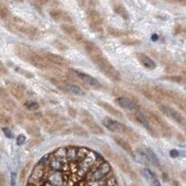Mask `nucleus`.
Instances as JSON below:
<instances>
[{
  "label": "nucleus",
  "mask_w": 186,
  "mask_h": 186,
  "mask_svg": "<svg viewBox=\"0 0 186 186\" xmlns=\"http://www.w3.org/2000/svg\"><path fill=\"white\" fill-rule=\"evenodd\" d=\"M91 60L93 61V63L94 65L97 66V67L101 70V72H103L110 80H112L114 81H121V75H120L119 72L114 67V66L107 60V59L103 54L100 55Z\"/></svg>",
  "instance_id": "1"
},
{
  "label": "nucleus",
  "mask_w": 186,
  "mask_h": 186,
  "mask_svg": "<svg viewBox=\"0 0 186 186\" xmlns=\"http://www.w3.org/2000/svg\"><path fill=\"white\" fill-rule=\"evenodd\" d=\"M102 124L110 131L115 132V133H120V134H123L125 135H127L129 139L133 140L134 142L138 141L139 136L133 131L132 129L127 127L126 125L113 120L112 118L110 117H105L102 120Z\"/></svg>",
  "instance_id": "2"
},
{
  "label": "nucleus",
  "mask_w": 186,
  "mask_h": 186,
  "mask_svg": "<svg viewBox=\"0 0 186 186\" xmlns=\"http://www.w3.org/2000/svg\"><path fill=\"white\" fill-rule=\"evenodd\" d=\"M87 21L89 25V28L93 32H101L102 31V18L101 14L94 9H89L87 11L86 14Z\"/></svg>",
  "instance_id": "3"
},
{
  "label": "nucleus",
  "mask_w": 186,
  "mask_h": 186,
  "mask_svg": "<svg viewBox=\"0 0 186 186\" xmlns=\"http://www.w3.org/2000/svg\"><path fill=\"white\" fill-rule=\"evenodd\" d=\"M110 170H111L110 165L107 163L102 162L100 164H98L95 168H93V170L90 171L88 177L89 181H92V182L101 181L104 179L107 176H108Z\"/></svg>",
  "instance_id": "4"
},
{
  "label": "nucleus",
  "mask_w": 186,
  "mask_h": 186,
  "mask_svg": "<svg viewBox=\"0 0 186 186\" xmlns=\"http://www.w3.org/2000/svg\"><path fill=\"white\" fill-rule=\"evenodd\" d=\"M70 72L72 74V75L75 76L77 79L81 81L82 83H85L86 85L91 87L92 88H94V89L101 88V83L95 78L89 75V74H87L83 72H81V71L75 70V69H70Z\"/></svg>",
  "instance_id": "5"
},
{
  "label": "nucleus",
  "mask_w": 186,
  "mask_h": 186,
  "mask_svg": "<svg viewBox=\"0 0 186 186\" xmlns=\"http://www.w3.org/2000/svg\"><path fill=\"white\" fill-rule=\"evenodd\" d=\"M81 122L87 126L88 128V129L95 134V135H101L103 134V129L94 122L93 116L88 112V111H85V110H82V112L81 113Z\"/></svg>",
  "instance_id": "6"
},
{
  "label": "nucleus",
  "mask_w": 186,
  "mask_h": 186,
  "mask_svg": "<svg viewBox=\"0 0 186 186\" xmlns=\"http://www.w3.org/2000/svg\"><path fill=\"white\" fill-rule=\"evenodd\" d=\"M134 117L136 120V122L141 124L143 128H145L148 132L150 133L152 136L154 137H157V130L150 125V122H148V119L147 118L146 115L144 113H142L141 110H135V112L134 114Z\"/></svg>",
  "instance_id": "7"
},
{
  "label": "nucleus",
  "mask_w": 186,
  "mask_h": 186,
  "mask_svg": "<svg viewBox=\"0 0 186 186\" xmlns=\"http://www.w3.org/2000/svg\"><path fill=\"white\" fill-rule=\"evenodd\" d=\"M159 109L161 110V112H163V115H165L169 118L174 120L177 123H180V124L184 123V117L183 116V115L180 112L176 111L175 108H173L168 105H161L159 107Z\"/></svg>",
  "instance_id": "8"
},
{
  "label": "nucleus",
  "mask_w": 186,
  "mask_h": 186,
  "mask_svg": "<svg viewBox=\"0 0 186 186\" xmlns=\"http://www.w3.org/2000/svg\"><path fill=\"white\" fill-rule=\"evenodd\" d=\"M61 30L66 35H68L70 38H72V40H74L79 43H82L85 41L83 34L81 33L75 26H73L70 24H62L61 25Z\"/></svg>",
  "instance_id": "9"
},
{
  "label": "nucleus",
  "mask_w": 186,
  "mask_h": 186,
  "mask_svg": "<svg viewBox=\"0 0 186 186\" xmlns=\"http://www.w3.org/2000/svg\"><path fill=\"white\" fill-rule=\"evenodd\" d=\"M28 62H30L31 65L39 69H48L51 66V64L45 59L43 55L36 53H32Z\"/></svg>",
  "instance_id": "10"
},
{
  "label": "nucleus",
  "mask_w": 186,
  "mask_h": 186,
  "mask_svg": "<svg viewBox=\"0 0 186 186\" xmlns=\"http://www.w3.org/2000/svg\"><path fill=\"white\" fill-rule=\"evenodd\" d=\"M50 17L56 22H65L66 24H72V18L70 16V14L65 11L59 10V9H53L50 12Z\"/></svg>",
  "instance_id": "11"
},
{
  "label": "nucleus",
  "mask_w": 186,
  "mask_h": 186,
  "mask_svg": "<svg viewBox=\"0 0 186 186\" xmlns=\"http://www.w3.org/2000/svg\"><path fill=\"white\" fill-rule=\"evenodd\" d=\"M43 56L45 57V59L50 64H53V65H54L56 66H59V67H66L69 65V62L65 58H63L60 55H58V54H55V53H46Z\"/></svg>",
  "instance_id": "12"
},
{
  "label": "nucleus",
  "mask_w": 186,
  "mask_h": 186,
  "mask_svg": "<svg viewBox=\"0 0 186 186\" xmlns=\"http://www.w3.org/2000/svg\"><path fill=\"white\" fill-rule=\"evenodd\" d=\"M83 43H84V48H85L88 57L90 58V59H93L103 54L102 52L101 51L100 47L94 42L87 40V41H84Z\"/></svg>",
  "instance_id": "13"
},
{
  "label": "nucleus",
  "mask_w": 186,
  "mask_h": 186,
  "mask_svg": "<svg viewBox=\"0 0 186 186\" xmlns=\"http://www.w3.org/2000/svg\"><path fill=\"white\" fill-rule=\"evenodd\" d=\"M14 52L16 55L22 60L24 61H29V59L31 55L32 54V51L25 45H16L14 47Z\"/></svg>",
  "instance_id": "14"
},
{
  "label": "nucleus",
  "mask_w": 186,
  "mask_h": 186,
  "mask_svg": "<svg viewBox=\"0 0 186 186\" xmlns=\"http://www.w3.org/2000/svg\"><path fill=\"white\" fill-rule=\"evenodd\" d=\"M8 89L12 96L17 100H22L25 97V88L19 83L10 82L8 84Z\"/></svg>",
  "instance_id": "15"
},
{
  "label": "nucleus",
  "mask_w": 186,
  "mask_h": 186,
  "mask_svg": "<svg viewBox=\"0 0 186 186\" xmlns=\"http://www.w3.org/2000/svg\"><path fill=\"white\" fill-rule=\"evenodd\" d=\"M116 102L122 108H125L128 110H135L137 108L136 102H135L134 101H132L131 99L127 98V97H122V96L116 97Z\"/></svg>",
  "instance_id": "16"
},
{
  "label": "nucleus",
  "mask_w": 186,
  "mask_h": 186,
  "mask_svg": "<svg viewBox=\"0 0 186 186\" xmlns=\"http://www.w3.org/2000/svg\"><path fill=\"white\" fill-rule=\"evenodd\" d=\"M135 55H136V58L139 60V62L142 64V66H143L147 69L153 70L156 68L157 66H156V63L154 62V60L152 59H150L148 56H147L146 54H144L142 53H137Z\"/></svg>",
  "instance_id": "17"
},
{
  "label": "nucleus",
  "mask_w": 186,
  "mask_h": 186,
  "mask_svg": "<svg viewBox=\"0 0 186 186\" xmlns=\"http://www.w3.org/2000/svg\"><path fill=\"white\" fill-rule=\"evenodd\" d=\"M112 7H113L114 12L116 14H118L120 17H122L123 19H126V20L129 19V13L123 4H122L120 2H113Z\"/></svg>",
  "instance_id": "18"
},
{
  "label": "nucleus",
  "mask_w": 186,
  "mask_h": 186,
  "mask_svg": "<svg viewBox=\"0 0 186 186\" xmlns=\"http://www.w3.org/2000/svg\"><path fill=\"white\" fill-rule=\"evenodd\" d=\"M98 105L102 107L104 110H106L107 112H108L110 115H112L116 117H118V118H122V113L120 112L119 110H117L116 107H114L112 105H110L109 103L106 102V101H98Z\"/></svg>",
  "instance_id": "19"
},
{
  "label": "nucleus",
  "mask_w": 186,
  "mask_h": 186,
  "mask_svg": "<svg viewBox=\"0 0 186 186\" xmlns=\"http://www.w3.org/2000/svg\"><path fill=\"white\" fill-rule=\"evenodd\" d=\"M114 160H115V162L117 163V165L120 167V169H121L122 170H123V171L126 172V173H129V174L133 173V171L131 170L130 166L129 165L128 161H127L123 157L119 156V155H116V156L114 157Z\"/></svg>",
  "instance_id": "20"
},
{
  "label": "nucleus",
  "mask_w": 186,
  "mask_h": 186,
  "mask_svg": "<svg viewBox=\"0 0 186 186\" xmlns=\"http://www.w3.org/2000/svg\"><path fill=\"white\" fill-rule=\"evenodd\" d=\"M113 139H114V141H115L122 148H123V150H124L126 152H128L129 154H130V155L133 157L134 151H133V150H132V147L130 146V144H129L126 140H124L123 138H122V137H120V136H116V135L113 136Z\"/></svg>",
  "instance_id": "21"
},
{
  "label": "nucleus",
  "mask_w": 186,
  "mask_h": 186,
  "mask_svg": "<svg viewBox=\"0 0 186 186\" xmlns=\"http://www.w3.org/2000/svg\"><path fill=\"white\" fill-rule=\"evenodd\" d=\"M65 87H66V89L67 92H70L73 94L80 95V96L85 94V92L82 90V88H81L80 86H78L76 84H72L71 82L65 81Z\"/></svg>",
  "instance_id": "22"
},
{
  "label": "nucleus",
  "mask_w": 186,
  "mask_h": 186,
  "mask_svg": "<svg viewBox=\"0 0 186 186\" xmlns=\"http://www.w3.org/2000/svg\"><path fill=\"white\" fill-rule=\"evenodd\" d=\"M145 154L147 156V158L148 160V162L151 163L154 166L156 167H160V161L158 159V157H157V155L154 153V151L152 150H150V148H145Z\"/></svg>",
  "instance_id": "23"
},
{
  "label": "nucleus",
  "mask_w": 186,
  "mask_h": 186,
  "mask_svg": "<svg viewBox=\"0 0 186 186\" xmlns=\"http://www.w3.org/2000/svg\"><path fill=\"white\" fill-rule=\"evenodd\" d=\"M29 39L32 40H40L41 38V32L39 29H37L36 27L31 26L29 25L26 34H25Z\"/></svg>",
  "instance_id": "24"
},
{
  "label": "nucleus",
  "mask_w": 186,
  "mask_h": 186,
  "mask_svg": "<svg viewBox=\"0 0 186 186\" xmlns=\"http://www.w3.org/2000/svg\"><path fill=\"white\" fill-rule=\"evenodd\" d=\"M0 102H1L3 107H4L5 109L8 110V111H12V110H14V109L16 108V104H15V102H14L9 96L4 98V99H2V100H0Z\"/></svg>",
  "instance_id": "25"
},
{
  "label": "nucleus",
  "mask_w": 186,
  "mask_h": 186,
  "mask_svg": "<svg viewBox=\"0 0 186 186\" xmlns=\"http://www.w3.org/2000/svg\"><path fill=\"white\" fill-rule=\"evenodd\" d=\"M142 175H143V176L145 177V179L147 180V182L150 183V185L157 179V176H156V175L151 171V170H150L148 169H144V170H142Z\"/></svg>",
  "instance_id": "26"
},
{
  "label": "nucleus",
  "mask_w": 186,
  "mask_h": 186,
  "mask_svg": "<svg viewBox=\"0 0 186 186\" xmlns=\"http://www.w3.org/2000/svg\"><path fill=\"white\" fill-rule=\"evenodd\" d=\"M12 17L11 12L5 5H0V18L5 22L8 21Z\"/></svg>",
  "instance_id": "27"
},
{
  "label": "nucleus",
  "mask_w": 186,
  "mask_h": 186,
  "mask_svg": "<svg viewBox=\"0 0 186 186\" xmlns=\"http://www.w3.org/2000/svg\"><path fill=\"white\" fill-rule=\"evenodd\" d=\"M107 32L109 33V35H111L112 37H116V38H119V37L125 36V35H127L129 33L128 31L118 30V29H116L114 27H107Z\"/></svg>",
  "instance_id": "28"
},
{
  "label": "nucleus",
  "mask_w": 186,
  "mask_h": 186,
  "mask_svg": "<svg viewBox=\"0 0 186 186\" xmlns=\"http://www.w3.org/2000/svg\"><path fill=\"white\" fill-rule=\"evenodd\" d=\"M72 132L75 134L76 135H79V136H81V137H88V131L84 128H82V127H81L79 125H74L73 126Z\"/></svg>",
  "instance_id": "29"
},
{
  "label": "nucleus",
  "mask_w": 186,
  "mask_h": 186,
  "mask_svg": "<svg viewBox=\"0 0 186 186\" xmlns=\"http://www.w3.org/2000/svg\"><path fill=\"white\" fill-rule=\"evenodd\" d=\"M161 80H165V81H172V82H176V83H181L183 81V77L180 75H166V76H163V78H161Z\"/></svg>",
  "instance_id": "30"
},
{
  "label": "nucleus",
  "mask_w": 186,
  "mask_h": 186,
  "mask_svg": "<svg viewBox=\"0 0 186 186\" xmlns=\"http://www.w3.org/2000/svg\"><path fill=\"white\" fill-rule=\"evenodd\" d=\"M164 71L168 74H170V75H174L175 73H176L177 72H179V67L176 65L171 63V64L166 66V67L164 68Z\"/></svg>",
  "instance_id": "31"
},
{
  "label": "nucleus",
  "mask_w": 186,
  "mask_h": 186,
  "mask_svg": "<svg viewBox=\"0 0 186 186\" xmlns=\"http://www.w3.org/2000/svg\"><path fill=\"white\" fill-rule=\"evenodd\" d=\"M25 107L30 111H36L40 108V105L38 102L36 101H26L25 103Z\"/></svg>",
  "instance_id": "32"
},
{
  "label": "nucleus",
  "mask_w": 186,
  "mask_h": 186,
  "mask_svg": "<svg viewBox=\"0 0 186 186\" xmlns=\"http://www.w3.org/2000/svg\"><path fill=\"white\" fill-rule=\"evenodd\" d=\"M122 45H125V46H138L141 44V41L139 40H135V39H124L122 40Z\"/></svg>",
  "instance_id": "33"
},
{
  "label": "nucleus",
  "mask_w": 186,
  "mask_h": 186,
  "mask_svg": "<svg viewBox=\"0 0 186 186\" xmlns=\"http://www.w3.org/2000/svg\"><path fill=\"white\" fill-rule=\"evenodd\" d=\"M52 45H53L56 49H58V50H59V51H66V50L68 49V47H67V46H66V44H64L62 41L58 40H53V43H52Z\"/></svg>",
  "instance_id": "34"
},
{
  "label": "nucleus",
  "mask_w": 186,
  "mask_h": 186,
  "mask_svg": "<svg viewBox=\"0 0 186 186\" xmlns=\"http://www.w3.org/2000/svg\"><path fill=\"white\" fill-rule=\"evenodd\" d=\"M140 92L146 97V98H148V100H154L155 99V95L152 94V92L148 89V88H140Z\"/></svg>",
  "instance_id": "35"
},
{
  "label": "nucleus",
  "mask_w": 186,
  "mask_h": 186,
  "mask_svg": "<svg viewBox=\"0 0 186 186\" xmlns=\"http://www.w3.org/2000/svg\"><path fill=\"white\" fill-rule=\"evenodd\" d=\"M15 70H16V72H19L20 74H22L23 76H25V77H26L28 79L33 78V74L31 72L27 71V70H25V69H23L21 67H15Z\"/></svg>",
  "instance_id": "36"
},
{
  "label": "nucleus",
  "mask_w": 186,
  "mask_h": 186,
  "mask_svg": "<svg viewBox=\"0 0 186 186\" xmlns=\"http://www.w3.org/2000/svg\"><path fill=\"white\" fill-rule=\"evenodd\" d=\"M3 132H4V134H5V135L7 137V138H12L13 137V134H12V130L10 129H8V128H5V129H3Z\"/></svg>",
  "instance_id": "37"
},
{
  "label": "nucleus",
  "mask_w": 186,
  "mask_h": 186,
  "mask_svg": "<svg viewBox=\"0 0 186 186\" xmlns=\"http://www.w3.org/2000/svg\"><path fill=\"white\" fill-rule=\"evenodd\" d=\"M27 130L30 134H36V133H39V129L37 128L36 126H33V125H30L28 128H27Z\"/></svg>",
  "instance_id": "38"
},
{
  "label": "nucleus",
  "mask_w": 186,
  "mask_h": 186,
  "mask_svg": "<svg viewBox=\"0 0 186 186\" xmlns=\"http://www.w3.org/2000/svg\"><path fill=\"white\" fill-rule=\"evenodd\" d=\"M67 112H68V115H69L71 117H75L76 115H77L76 109H74L73 107H68V108H67Z\"/></svg>",
  "instance_id": "39"
},
{
  "label": "nucleus",
  "mask_w": 186,
  "mask_h": 186,
  "mask_svg": "<svg viewBox=\"0 0 186 186\" xmlns=\"http://www.w3.org/2000/svg\"><path fill=\"white\" fill-rule=\"evenodd\" d=\"M25 142V136L24 135H19L17 138V144L22 145Z\"/></svg>",
  "instance_id": "40"
},
{
  "label": "nucleus",
  "mask_w": 186,
  "mask_h": 186,
  "mask_svg": "<svg viewBox=\"0 0 186 186\" xmlns=\"http://www.w3.org/2000/svg\"><path fill=\"white\" fill-rule=\"evenodd\" d=\"M170 157H172V158H176V157H178L180 156V153H179V151L176 150H171L170 151Z\"/></svg>",
  "instance_id": "41"
},
{
  "label": "nucleus",
  "mask_w": 186,
  "mask_h": 186,
  "mask_svg": "<svg viewBox=\"0 0 186 186\" xmlns=\"http://www.w3.org/2000/svg\"><path fill=\"white\" fill-rule=\"evenodd\" d=\"M16 185V174L12 173L11 174V186Z\"/></svg>",
  "instance_id": "42"
},
{
  "label": "nucleus",
  "mask_w": 186,
  "mask_h": 186,
  "mask_svg": "<svg viewBox=\"0 0 186 186\" xmlns=\"http://www.w3.org/2000/svg\"><path fill=\"white\" fill-rule=\"evenodd\" d=\"M7 73V69L5 67V66L0 62V74H6Z\"/></svg>",
  "instance_id": "43"
},
{
  "label": "nucleus",
  "mask_w": 186,
  "mask_h": 186,
  "mask_svg": "<svg viewBox=\"0 0 186 186\" xmlns=\"http://www.w3.org/2000/svg\"><path fill=\"white\" fill-rule=\"evenodd\" d=\"M181 31H182V26L180 25H176V27H175V34H179L181 32Z\"/></svg>",
  "instance_id": "44"
},
{
  "label": "nucleus",
  "mask_w": 186,
  "mask_h": 186,
  "mask_svg": "<svg viewBox=\"0 0 186 186\" xmlns=\"http://www.w3.org/2000/svg\"><path fill=\"white\" fill-rule=\"evenodd\" d=\"M158 39H159V37H158L157 34L154 33V34L151 35V40L152 41H157V40H158Z\"/></svg>",
  "instance_id": "45"
},
{
  "label": "nucleus",
  "mask_w": 186,
  "mask_h": 186,
  "mask_svg": "<svg viewBox=\"0 0 186 186\" xmlns=\"http://www.w3.org/2000/svg\"><path fill=\"white\" fill-rule=\"evenodd\" d=\"M132 186H137V185H135V184H133V185H132Z\"/></svg>",
  "instance_id": "46"
}]
</instances>
